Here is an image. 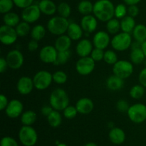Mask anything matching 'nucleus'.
I'll return each mask as SVG.
<instances>
[{
	"instance_id": "f257e3e1",
	"label": "nucleus",
	"mask_w": 146,
	"mask_h": 146,
	"mask_svg": "<svg viewBox=\"0 0 146 146\" xmlns=\"http://www.w3.org/2000/svg\"><path fill=\"white\" fill-rule=\"evenodd\" d=\"M115 7L110 0H98L94 3L93 13L98 20L107 22L115 17Z\"/></svg>"
},
{
	"instance_id": "f03ea898",
	"label": "nucleus",
	"mask_w": 146,
	"mask_h": 146,
	"mask_svg": "<svg viewBox=\"0 0 146 146\" xmlns=\"http://www.w3.org/2000/svg\"><path fill=\"white\" fill-rule=\"evenodd\" d=\"M49 104L54 110L63 111L69 105V97L66 92L62 88L53 90L49 97Z\"/></svg>"
},
{
	"instance_id": "7ed1b4c3",
	"label": "nucleus",
	"mask_w": 146,
	"mask_h": 146,
	"mask_svg": "<svg viewBox=\"0 0 146 146\" xmlns=\"http://www.w3.org/2000/svg\"><path fill=\"white\" fill-rule=\"evenodd\" d=\"M69 24L68 19L64 18L61 16H56L48 20L47 29L51 34L56 36H61L66 33Z\"/></svg>"
},
{
	"instance_id": "20e7f679",
	"label": "nucleus",
	"mask_w": 146,
	"mask_h": 146,
	"mask_svg": "<svg viewBox=\"0 0 146 146\" xmlns=\"http://www.w3.org/2000/svg\"><path fill=\"white\" fill-rule=\"evenodd\" d=\"M111 47L118 52H124L128 50L132 45V37L131 34L121 32L115 34L111 42Z\"/></svg>"
},
{
	"instance_id": "39448f33",
	"label": "nucleus",
	"mask_w": 146,
	"mask_h": 146,
	"mask_svg": "<svg viewBox=\"0 0 146 146\" xmlns=\"http://www.w3.org/2000/svg\"><path fill=\"white\" fill-rule=\"evenodd\" d=\"M19 139L24 146H34L38 140V135L32 126L23 125L19 131Z\"/></svg>"
},
{
	"instance_id": "423d86ee",
	"label": "nucleus",
	"mask_w": 146,
	"mask_h": 146,
	"mask_svg": "<svg viewBox=\"0 0 146 146\" xmlns=\"http://www.w3.org/2000/svg\"><path fill=\"white\" fill-rule=\"evenodd\" d=\"M128 118L133 123L140 124L146 120V105L143 103H136L130 106L128 112Z\"/></svg>"
},
{
	"instance_id": "0eeeda50",
	"label": "nucleus",
	"mask_w": 146,
	"mask_h": 146,
	"mask_svg": "<svg viewBox=\"0 0 146 146\" xmlns=\"http://www.w3.org/2000/svg\"><path fill=\"white\" fill-rule=\"evenodd\" d=\"M133 64L131 62L125 60H118L113 67V74L123 80L128 78L133 73Z\"/></svg>"
},
{
	"instance_id": "6e6552de",
	"label": "nucleus",
	"mask_w": 146,
	"mask_h": 146,
	"mask_svg": "<svg viewBox=\"0 0 146 146\" xmlns=\"http://www.w3.org/2000/svg\"><path fill=\"white\" fill-rule=\"evenodd\" d=\"M34 87L38 90H44L48 88L53 82L51 73L46 70H40L33 77Z\"/></svg>"
},
{
	"instance_id": "1a4fd4ad",
	"label": "nucleus",
	"mask_w": 146,
	"mask_h": 146,
	"mask_svg": "<svg viewBox=\"0 0 146 146\" xmlns=\"http://www.w3.org/2000/svg\"><path fill=\"white\" fill-rule=\"evenodd\" d=\"M95 66L96 62L90 56L80 57L76 63V70L81 75L86 76L93 72Z\"/></svg>"
},
{
	"instance_id": "9d476101",
	"label": "nucleus",
	"mask_w": 146,
	"mask_h": 146,
	"mask_svg": "<svg viewBox=\"0 0 146 146\" xmlns=\"http://www.w3.org/2000/svg\"><path fill=\"white\" fill-rule=\"evenodd\" d=\"M18 34L14 27L3 24L0 27V41L3 44L9 46L16 42Z\"/></svg>"
},
{
	"instance_id": "9b49d317",
	"label": "nucleus",
	"mask_w": 146,
	"mask_h": 146,
	"mask_svg": "<svg viewBox=\"0 0 146 146\" xmlns=\"http://www.w3.org/2000/svg\"><path fill=\"white\" fill-rule=\"evenodd\" d=\"M6 60L9 68L12 70H19L24 64V54L19 50H13L9 52L6 56Z\"/></svg>"
},
{
	"instance_id": "f8f14e48",
	"label": "nucleus",
	"mask_w": 146,
	"mask_h": 146,
	"mask_svg": "<svg viewBox=\"0 0 146 146\" xmlns=\"http://www.w3.org/2000/svg\"><path fill=\"white\" fill-rule=\"evenodd\" d=\"M41 10L38 7V5L32 4L23 9L21 12V19L23 21L29 24H32L38 21L41 17Z\"/></svg>"
},
{
	"instance_id": "ddd939ff",
	"label": "nucleus",
	"mask_w": 146,
	"mask_h": 146,
	"mask_svg": "<svg viewBox=\"0 0 146 146\" xmlns=\"http://www.w3.org/2000/svg\"><path fill=\"white\" fill-rule=\"evenodd\" d=\"M58 51L54 46L46 45L39 52V58L45 64H54L56 60Z\"/></svg>"
},
{
	"instance_id": "4468645a",
	"label": "nucleus",
	"mask_w": 146,
	"mask_h": 146,
	"mask_svg": "<svg viewBox=\"0 0 146 146\" xmlns=\"http://www.w3.org/2000/svg\"><path fill=\"white\" fill-rule=\"evenodd\" d=\"M23 110V103L17 99H13L9 102L8 105L5 109V113L9 118L15 119L22 115Z\"/></svg>"
},
{
	"instance_id": "2eb2a0df",
	"label": "nucleus",
	"mask_w": 146,
	"mask_h": 146,
	"mask_svg": "<svg viewBox=\"0 0 146 146\" xmlns=\"http://www.w3.org/2000/svg\"><path fill=\"white\" fill-rule=\"evenodd\" d=\"M111 39L109 34L105 31H98L93 37V44L95 48L105 50L111 44Z\"/></svg>"
},
{
	"instance_id": "dca6fc26",
	"label": "nucleus",
	"mask_w": 146,
	"mask_h": 146,
	"mask_svg": "<svg viewBox=\"0 0 146 146\" xmlns=\"http://www.w3.org/2000/svg\"><path fill=\"white\" fill-rule=\"evenodd\" d=\"M34 87L33 78L28 76H23L19 79L17 83V91L22 95H27L32 92Z\"/></svg>"
},
{
	"instance_id": "f3484780",
	"label": "nucleus",
	"mask_w": 146,
	"mask_h": 146,
	"mask_svg": "<svg viewBox=\"0 0 146 146\" xmlns=\"http://www.w3.org/2000/svg\"><path fill=\"white\" fill-rule=\"evenodd\" d=\"M94 44L88 39H82L79 40L76 47V52L80 57H88L92 52Z\"/></svg>"
},
{
	"instance_id": "a211bd4d",
	"label": "nucleus",
	"mask_w": 146,
	"mask_h": 146,
	"mask_svg": "<svg viewBox=\"0 0 146 146\" xmlns=\"http://www.w3.org/2000/svg\"><path fill=\"white\" fill-rule=\"evenodd\" d=\"M81 27L84 31L87 34H91L96 30L98 27V19L94 15L88 14L84 16L81 20Z\"/></svg>"
},
{
	"instance_id": "6ab92c4d",
	"label": "nucleus",
	"mask_w": 146,
	"mask_h": 146,
	"mask_svg": "<svg viewBox=\"0 0 146 146\" xmlns=\"http://www.w3.org/2000/svg\"><path fill=\"white\" fill-rule=\"evenodd\" d=\"M78 113L81 115H88L93 111L94 104L92 100L88 97H82L76 102V104Z\"/></svg>"
},
{
	"instance_id": "aec40b11",
	"label": "nucleus",
	"mask_w": 146,
	"mask_h": 146,
	"mask_svg": "<svg viewBox=\"0 0 146 146\" xmlns=\"http://www.w3.org/2000/svg\"><path fill=\"white\" fill-rule=\"evenodd\" d=\"M108 137L112 143L115 145H121L125 140V133L120 127H113L108 133Z\"/></svg>"
},
{
	"instance_id": "412c9836",
	"label": "nucleus",
	"mask_w": 146,
	"mask_h": 146,
	"mask_svg": "<svg viewBox=\"0 0 146 146\" xmlns=\"http://www.w3.org/2000/svg\"><path fill=\"white\" fill-rule=\"evenodd\" d=\"M72 40L67 34L58 36L54 42V47L58 52H65L69 50Z\"/></svg>"
},
{
	"instance_id": "4be33fe9",
	"label": "nucleus",
	"mask_w": 146,
	"mask_h": 146,
	"mask_svg": "<svg viewBox=\"0 0 146 146\" xmlns=\"http://www.w3.org/2000/svg\"><path fill=\"white\" fill-rule=\"evenodd\" d=\"M66 33L67 35L71 39L72 41H78L82 38L84 30L80 24L76 22H72L69 24Z\"/></svg>"
},
{
	"instance_id": "5701e85b",
	"label": "nucleus",
	"mask_w": 146,
	"mask_h": 146,
	"mask_svg": "<svg viewBox=\"0 0 146 146\" xmlns=\"http://www.w3.org/2000/svg\"><path fill=\"white\" fill-rule=\"evenodd\" d=\"M41 12L47 16H52L57 11V7L51 0H41L38 3Z\"/></svg>"
},
{
	"instance_id": "b1692460",
	"label": "nucleus",
	"mask_w": 146,
	"mask_h": 146,
	"mask_svg": "<svg viewBox=\"0 0 146 146\" xmlns=\"http://www.w3.org/2000/svg\"><path fill=\"white\" fill-rule=\"evenodd\" d=\"M124 81L122 78L113 74L106 80V87L112 91L120 90L123 87Z\"/></svg>"
},
{
	"instance_id": "393cba45",
	"label": "nucleus",
	"mask_w": 146,
	"mask_h": 146,
	"mask_svg": "<svg viewBox=\"0 0 146 146\" xmlns=\"http://www.w3.org/2000/svg\"><path fill=\"white\" fill-rule=\"evenodd\" d=\"M135 26L136 24H135V19L129 15L125 16L121 20V29L123 32L131 34L135 29Z\"/></svg>"
},
{
	"instance_id": "a878e982",
	"label": "nucleus",
	"mask_w": 146,
	"mask_h": 146,
	"mask_svg": "<svg viewBox=\"0 0 146 146\" xmlns=\"http://www.w3.org/2000/svg\"><path fill=\"white\" fill-rule=\"evenodd\" d=\"M132 34L135 41L140 43L144 42L146 40V26L142 24H137Z\"/></svg>"
},
{
	"instance_id": "bb28decb",
	"label": "nucleus",
	"mask_w": 146,
	"mask_h": 146,
	"mask_svg": "<svg viewBox=\"0 0 146 146\" xmlns=\"http://www.w3.org/2000/svg\"><path fill=\"white\" fill-rule=\"evenodd\" d=\"M37 119V115L33 110H27L21 115V122L23 125L31 126L35 123Z\"/></svg>"
},
{
	"instance_id": "cd10ccee",
	"label": "nucleus",
	"mask_w": 146,
	"mask_h": 146,
	"mask_svg": "<svg viewBox=\"0 0 146 146\" xmlns=\"http://www.w3.org/2000/svg\"><path fill=\"white\" fill-rule=\"evenodd\" d=\"M3 21L5 25L15 28L20 22V17L17 13L10 11L4 14L3 17Z\"/></svg>"
},
{
	"instance_id": "c85d7f7f",
	"label": "nucleus",
	"mask_w": 146,
	"mask_h": 146,
	"mask_svg": "<svg viewBox=\"0 0 146 146\" xmlns=\"http://www.w3.org/2000/svg\"><path fill=\"white\" fill-rule=\"evenodd\" d=\"M46 34V30L44 26L42 24H36L34 26L32 29L30 34L32 40H36V41H41V40L45 37Z\"/></svg>"
},
{
	"instance_id": "c756f323",
	"label": "nucleus",
	"mask_w": 146,
	"mask_h": 146,
	"mask_svg": "<svg viewBox=\"0 0 146 146\" xmlns=\"http://www.w3.org/2000/svg\"><path fill=\"white\" fill-rule=\"evenodd\" d=\"M145 56L141 48L132 49L130 54V60L133 64H140L145 60Z\"/></svg>"
},
{
	"instance_id": "7c9ffc66",
	"label": "nucleus",
	"mask_w": 146,
	"mask_h": 146,
	"mask_svg": "<svg viewBox=\"0 0 146 146\" xmlns=\"http://www.w3.org/2000/svg\"><path fill=\"white\" fill-rule=\"evenodd\" d=\"M78 11L84 16L91 14L94 11V4L89 0H82L78 4Z\"/></svg>"
},
{
	"instance_id": "2f4dec72",
	"label": "nucleus",
	"mask_w": 146,
	"mask_h": 146,
	"mask_svg": "<svg viewBox=\"0 0 146 146\" xmlns=\"http://www.w3.org/2000/svg\"><path fill=\"white\" fill-rule=\"evenodd\" d=\"M47 121L52 127H58L62 123V116L58 110H54L47 117Z\"/></svg>"
},
{
	"instance_id": "473e14b6",
	"label": "nucleus",
	"mask_w": 146,
	"mask_h": 146,
	"mask_svg": "<svg viewBox=\"0 0 146 146\" xmlns=\"http://www.w3.org/2000/svg\"><path fill=\"white\" fill-rule=\"evenodd\" d=\"M121 29V21L118 19L113 18L106 22V30L108 34L115 35L119 33Z\"/></svg>"
},
{
	"instance_id": "72a5a7b5",
	"label": "nucleus",
	"mask_w": 146,
	"mask_h": 146,
	"mask_svg": "<svg viewBox=\"0 0 146 146\" xmlns=\"http://www.w3.org/2000/svg\"><path fill=\"white\" fill-rule=\"evenodd\" d=\"M15 29L19 37H26L30 34L31 31L30 24L24 21H20L18 25L15 27Z\"/></svg>"
},
{
	"instance_id": "f704fd0d",
	"label": "nucleus",
	"mask_w": 146,
	"mask_h": 146,
	"mask_svg": "<svg viewBox=\"0 0 146 146\" xmlns=\"http://www.w3.org/2000/svg\"><path fill=\"white\" fill-rule=\"evenodd\" d=\"M129 94L132 98L135 100H139L142 98L145 94V87L141 84H135L131 87Z\"/></svg>"
},
{
	"instance_id": "c9c22d12",
	"label": "nucleus",
	"mask_w": 146,
	"mask_h": 146,
	"mask_svg": "<svg viewBox=\"0 0 146 146\" xmlns=\"http://www.w3.org/2000/svg\"><path fill=\"white\" fill-rule=\"evenodd\" d=\"M57 12L58 16L68 19L71 13V8L69 4L66 2H61L57 7Z\"/></svg>"
},
{
	"instance_id": "e433bc0d",
	"label": "nucleus",
	"mask_w": 146,
	"mask_h": 146,
	"mask_svg": "<svg viewBox=\"0 0 146 146\" xmlns=\"http://www.w3.org/2000/svg\"><path fill=\"white\" fill-rule=\"evenodd\" d=\"M104 60L106 64L114 65L118 61V55H117L115 52L113 51V50H106L105 53H104Z\"/></svg>"
},
{
	"instance_id": "4c0bfd02",
	"label": "nucleus",
	"mask_w": 146,
	"mask_h": 146,
	"mask_svg": "<svg viewBox=\"0 0 146 146\" xmlns=\"http://www.w3.org/2000/svg\"><path fill=\"white\" fill-rule=\"evenodd\" d=\"M52 76L53 81L58 84H64V83L66 82L67 80H68V76H67L66 73L64 71H61V70L56 71L52 74Z\"/></svg>"
},
{
	"instance_id": "58836bf2",
	"label": "nucleus",
	"mask_w": 146,
	"mask_h": 146,
	"mask_svg": "<svg viewBox=\"0 0 146 146\" xmlns=\"http://www.w3.org/2000/svg\"><path fill=\"white\" fill-rule=\"evenodd\" d=\"M71 52L69 50L65 52H58V55H57L56 60L54 64L56 65H62L66 64L69 60Z\"/></svg>"
},
{
	"instance_id": "ea45409f",
	"label": "nucleus",
	"mask_w": 146,
	"mask_h": 146,
	"mask_svg": "<svg viewBox=\"0 0 146 146\" xmlns=\"http://www.w3.org/2000/svg\"><path fill=\"white\" fill-rule=\"evenodd\" d=\"M14 5L13 0H0V12L4 14L10 12Z\"/></svg>"
},
{
	"instance_id": "a19ab883",
	"label": "nucleus",
	"mask_w": 146,
	"mask_h": 146,
	"mask_svg": "<svg viewBox=\"0 0 146 146\" xmlns=\"http://www.w3.org/2000/svg\"><path fill=\"white\" fill-rule=\"evenodd\" d=\"M128 8L123 4H119L115 7V17L118 19H122L127 16Z\"/></svg>"
},
{
	"instance_id": "79ce46f5",
	"label": "nucleus",
	"mask_w": 146,
	"mask_h": 146,
	"mask_svg": "<svg viewBox=\"0 0 146 146\" xmlns=\"http://www.w3.org/2000/svg\"><path fill=\"white\" fill-rule=\"evenodd\" d=\"M78 113V110H77L76 106L73 105H68V107H66L63 110V114H64V117L66 119H68V120L74 119V117H76Z\"/></svg>"
},
{
	"instance_id": "37998d69",
	"label": "nucleus",
	"mask_w": 146,
	"mask_h": 146,
	"mask_svg": "<svg viewBox=\"0 0 146 146\" xmlns=\"http://www.w3.org/2000/svg\"><path fill=\"white\" fill-rule=\"evenodd\" d=\"M104 53H105V52L104 51V50H101V49L98 48H94V50H93L90 57H91L96 62H100L101 61V60H104Z\"/></svg>"
},
{
	"instance_id": "c03bdc74",
	"label": "nucleus",
	"mask_w": 146,
	"mask_h": 146,
	"mask_svg": "<svg viewBox=\"0 0 146 146\" xmlns=\"http://www.w3.org/2000/svg\"><path fill=\"white\" fill-rule=\"evenodd\" d=\"M1 146H19L17 140L10 136L3 137L1 140Z\"/></svg>"
},
{
	"instance_id": "a18cd8bd",
	"label": "nucleus",
	"mask_w": 146,
	"mask_h": 146,
	"mask_svg": "<svg viewBox=\"0 0 146 146\" xmlns=\"http://www.w3.org/2000/svg\"><path fill=\"white\" fill-rule=\"evenodd\" d=\"M130 105L125 100H119L116 104V108L121 113L128 112Z\"/></svg>"
},
{
	"instance_id": "49530a36",
	"label": "nucleus",
	"mask_w": 146,
	"mask_h": 146,
	"mask_svg": "<svg viewBox=\"0 0 146 146\" xmlns=\"http://www.w3.org/2000/svg\"><path fill=\"white\" fill-rule=\"evenodd\" d=\"M14 5L20 9H25L32 5L34 0H13Z\"/></svg>"
},
{
	"instance_id": "de8ad7c7",
	"label": "nucleus",
	"mask_w": 146,
	"mask_h": 146,
	"mask_svg": "<svg viewBox=\"0 0 146 146\" xmlns=\"http://www.w3.org/2000/svg\"><path fill=\"white\" fill-rule=\"evenodd\" d=\"M139 14V8L137 7V5H131L129 6L128 8V14L131 17L135 18V17Z\"/></svg>"
},
{
	"instance_id": "09e8293b",
	"label": "nucleus",
	"mask_w": 146,
	"mask_h": 146,
	"mask_svg": "<svg viewBox=\"0 0 146 146\" xmlns=\"http://www.w3.org/2000/svg\"><path fill=\"white\" fill-rule=\"evenodd\" d=\"M138 80H139L140 84L143 85L144 87H146V67L140 72Z\"/></svg>"
},
{
	"instance_id": "8fccbe9b",
	"label": "nucleus",
	"mask_w": 146,
	"mask_h": 146,
	"mask_svg": "<svg viewBox=\"0 0 146 146\" xmlns=\"http://www.w3.org/2000/svg\"><path fill=\"white\" fill-rule=\"evenodd\" d=\"M9 100L7 99V96L4 94H0V110H5L6 107H7L9 104Z\"/></svg>"
},
{
	"instance_id": "3c124183",
	"label": "nucleus",
	"mask_w": 146,
	"mask_h": 146,
	"mask_svg": "<svg viewBox=\"0 0 146 146\" xmlns=\"http://www.w3.org/2000/svg\"><path fill=\"white\" fill-rule=\"evenodd\" d=\"M27 48H28L29 51L30 52L36 51L38 48V41L34 40H31V41L29 42L28 44H27Z\"/></svg>"
},
{
	"instance_id": "603ef678",
	"label": "nucleus",
	"mask_w": 146,
	"mask_h": 146,
	"mask_svg": "<svg viewBox=\"0 0 146 146\" xmlns=\"http://www.w3.org/2000/svg\"><path fill=\"white\" fill-rule=\"evenodd\" d=\"M54 110L53 107H51V105H44L41 107V114L44 116H46V117H48L50 114L51 113V112Z\"/></svg>"
},
{
	"instance_id": "864d4df0",
	"label": "nucleus",
	"mask_w": 146,
	"mask_h": 146,
	"mask_svg": "<svg viewBox=\"0 0 146 146\" xmlns=\"http://www.w3.org/2000/svg\"><path fill=\"white\" fill-rule=\"evenodd\" d=\"M9 67L8 64H7V62L6 58L4 57H1L0 58V72L3 73L4 71L7 70V68Z\"/></svg>"
},
{
	"instance_id": "5fc2aeb1",
	"label": "nucleus",
	"mask_w": 146,
	"mask_h": 146,
	"mask_svg": "<svg viewBox=\"0 0 146 146\" xmlns=\"http://www.w3.org/2000/svg\"><path fill=\"white\" fill-rule=\"evenodd\" d=\"M141 1V0H123L124 3L128 6L136 5V4H138Z\"/></svg>"
},
{
	"instance_id": "6e6d98bb",
	"label": "nucleus",
	"mask_w": 146,
	"mask_h": 146,
	"mask_svg": "<svg viewBox=\"0 0 146 146\" xmlns=\"http://www.w3.org/2000/svg\"><path fill=\"white\" fill-rule=\"evenodd\" d=\"M141 49H142L143 52L145 56V58H146V40L144 42L142 43V45H141Z\"/></svg>"
},
{
	"instance_id": "4d7b16f0",
	"label": "nucleus",
	"mask_w": 146,
	"mask_h": 146,
	"mask_svg": "<svg viewBox=\"0 0 146 146\" xmlns=\"http://www.w3.org/2000/svg\"><path fill=\"white\" fill-rule=\"evenodd\" d=\"M84 146H98L96 143H94V142H89V143H87L86 144L84 145Z\"/></svg>"
},
{
	"instance_id": "13d9d810",
	"label": "nucleus",
	"mask_w": 146,
	"mask_h": 146,
	"mask_svg": "<svg viewBox=\"0 0 146 146\" xmlns=\"http://www.w3.org/2000/svg\"><path fill=\"white\" fill-rule=\"evenodd\" d=\"M57 146H67V145H66V144H65V143H58Z\"/></svg>"
}]
</instances>
